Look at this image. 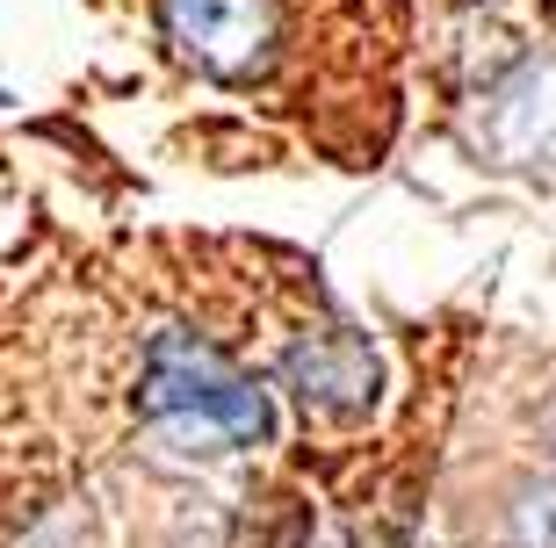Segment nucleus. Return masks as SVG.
Wrapping results in <instances>:
<instances>
[{"instance_id": "f257e3e1", "label": "nucleus", "mask_w": 556, "mask_h": 548, "mask_svg": "<svg viewBox=\"0 0 556 548\" xmlns=\"http://www.w3.org/2000/svg\"><path fill=\"white\" fill-rule=\"evenodd\" d=\"M138 411L181 447H261L275 433L268 390L225 346H210L203 332L181 326L152 332V346H144Z\"/></svg>"}, {"instance_id": "f03ea898", "label": "nucleus", "mask_w": 556, "mask_h": 548, "mask_svg": "<svg viewBox=\"0 0 556 548\" xmlns=\"http://www.w3.org/2000/svg\"><path fill=\"white\" fill-rule=\"evenodd\" d=\"M160 29L210 80L247 87L275 65V8L268 0H160Z\"/></svg>"}, {"instance_id": "7ed1b4c3", "label": "nucleus", "mask_w": 556, "mask_h": 548, "mask_svg": "<svg viewBox=\"0 0 556 548\" xmlns=\"http://www.w3.org/2000/svg\"><path fill=\"white\" fill-rule=\"evenodd\" d=\"M282 383L289 397L318 419H362L376 405V390H383V361H376V346L362 332H304V340H289L282 354Z\"/></svg>"}, {"instance_id": "20e7f679", "label": "nucleus", "mask_w": 556, "mask_h": 548, "mask_svg": "<svg viewBox=\"0 0 556 548\" xmlns=\"http://www.w3.org/2000/svg\"><path fill=\"white\" fill-rule=\"evenodd\" d=\"M484 144L498 152V166L556 160V59L520 65L514 80L492 94V109H484Z\"/></svg>"}]
</instances>
